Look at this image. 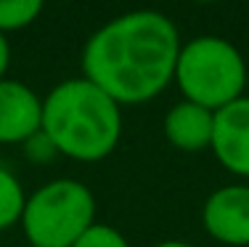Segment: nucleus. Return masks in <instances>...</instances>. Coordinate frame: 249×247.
Listing matches in <instances>:
<instances>
[{"label":"nucleus","instance_id":"obj_1","mask_svg":"<svg viewBox=\"0 0 249 247\" xmlns=\"http://www.w3.org/2000/svg\"><path fill=\"white\" fill-rule=\"evenodd\" d=\"M180 35L159 11H127L106 21L82 48V77L96 82L120 107L146 104L175 80Z\"/></svg>","mask_w":249,"mask_h":247},{"label":"nucleus","instance_id":"obj_2","mask_svg":"<svg viewBox=\"0 0 249 247\" xmlns=\"http://www.w3.org/2000/svg\"><path fill=\"white\" fill-rule=\"evenodd\" d=\"M43 131L61 157L101 162L122 138V107L88 77L64 80L43 98Z\"/></svg>","mask_w":249,"mask_h":247},{"label":"nucleus","instance_id":"obj_3","mask_svg":"<svg viewBox=\"0 0 249 247\" xmlns=\"http://www.w3.org/2000/svg\"><path fill=\"white\" fill-rule=\"evenodd\" d=\"M247 61L231 40L201 35L180 45L173 82L186 101L217 112L247 96Z\"/></svg>","mask_w":249,"mask_h":247},{"label":"nucleus","instance_id":"obj_4","mask_svg":"<svg viewBox=\"0 0 249 247\" xmlns=\"http://www.w3.org/2000/svg\"><path fill=\"white\" fill-rule=\"evenodd\" d=\"M96 223V197L74 178H56L35 189L21 215L29 247H72Z\"/></svg>","mask_w":249,"mask_h":247},{"label":"nucleus","instance_id":"obj_5","mask_svg":"<svg viewBox=\"0 0 249 247\" xmlns=\"http://www.w3.org/2000/svg\"><path fill=\"white\" fill-rule=\"evenodd\" d=\"M201 226L215 242L249 247V184H228L207 197Z\"/></svg>","mask_w":249,"mask_h":247},{"label":"nucleus","instance_id":"obj_6","mask_svg":"<svg viewBox=\"0 0 249 247\" xmlns=\"http://www.w3.org/2000/svg\"><path fill=\"white\" fill-rule=\"evenodd\" d=\"M212 154L228 173L249 178V96L215 112Z\"/></svg>","mask_w":249,"mask_h":247},{"label":"nucleus","instance_id":"obj_7","mask_svg":"<svg viewBox=\"0 0 249 247\" xmlns=\"http://www.w3.org/2000/svg\"><path fill=\"white\" fill-rule=\"evenodd\" d=\"M43 128V98L19 80H0V144H24Z\"/></svg>","mask_w":249,"mask_h":247},{"label":"nucleus","instance_id":"obj_8","mask_svg":"<svg viewBox=\"0 0 249 247\" xmlns=\"http://www.w3.org/2000/svg\"><path fill=\"white\" fill-rule=\"evenodd\" d=\"M215 112L194 101H178L164 117V136L180 152H201L212 146Z\"/></svg>","mask_w":249,"mask_h":247},{"label":"nucleus","instance_id":"obj_9","mask_svg":"<svg viewBox=\"0 0 249 247\" xmlns=\"http://www.w3.org/2000/svg\"><path fill=\"white\" fill-rule=\"evenodd\" d=\"M24 205H27L24 186L19 184V178L11 170H5L0 165V231L21 223Z\"/></svg>","mask_w":249,"mask_h":247},{"label":"nucleus","instance_id":"obj_10","mask_svg":"<svg viewBox=\"0 0 249 247\" xmlns=\"http://www.w3.org/2000/svg\"><path fill=\"white\" fill-rule=\"evenodd\" d=\"M45 0H0V32H19L37 21L43 14Z\"/></svg>","mask_w":249,"mask_h":247},{"label":"nucleus","instance_id":"obj_11","mask_svg":"<svg viewBox=\"0 0 249 247\" xmlns=\"http://www.w3.org/2000/svg\"><path fill=\"white\" fill-rule=\"evenodd\" d=\"M72 247H130V242L120 228L109 226V223H96Z\"/></svg>","mask_w":249,"mask_h":247},{"label":"nucleus","instance_id":"obj_12","mask_svg":"<svg viewBox=\"0 0 249 247\" xmlns=\"http://www.w3.org/2000/svg\"><path fill=\"white\" fill-rule=\"evenodd\" d=\"M21 149H24L27 162H32V165H51L56 157H61L58 149H56V144L51 141V136L43 131V128H40L35 136H29L24 144H21Z\"/></svg>","mask_w":249,"mask_h":247},{"label":"nucleus","instance_id":"obj_13","mask_svg":"<svg viewBox=\"0 0 249 247\" xmlns=\"http://www.w3.org/2000/svg\"><path fill=\"white\" fill-rule=\"evenodd\" d=\"M8 67H11V43H8V35L0 32V80H5Z\"/></svg>","mask_w":249,"mask_h":247},{"label":"nucleus","instance_id":"obj_14","mask_svg":"<svg viewBox=\"0 0 249 247\" xmlns=\"http://www.w3.org/2000/svg\"><path fill=\"white\" fill-rule=\"evenodd\" d=\"M154 247H194V245L183 242V239H167V242H159V245H154Z\"/></svg>","mask_w":249,"mask_h":247},{"label":"nucleus","instance_id":"obj_15","mask_svg":"<svg viewBox=\"0 0 249 247\" xmlns=\"http://www.w3.org/2000/svg\"><path fill=\"white\" fill-rule=\"evenodd\" d=\"M191 3H217V0H191Z\"/></svg>","mask_w":249,"mask_h":247}]
</instances>
